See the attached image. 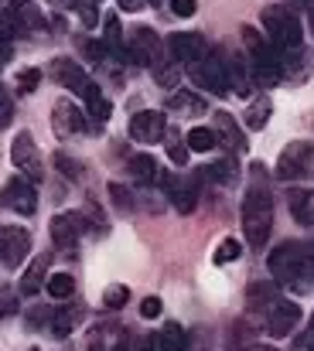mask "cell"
<instances>
[{"label":"cell","mask_w":314,"mask_h":351,"mask_svg":"<svg viewBox=\"0 0 314 351\" xmlns=\"http://www.w3.org/2000/svg\"><path fill=\"white\" fill-rule=\"evenodd\" d=\"M154 341H157V348L161 351H185L188 348V335H185V328L181 324H164L157 335H154Z\"/></svg>","instance_id":"ffe728a7"},{"label":"cell","mask_w":314,"mask_h":351,"mask_svg":"<svg viewBox=\"0 0 314 351\" xmlns=\"http://www.w3.org/2000/svg\"><path fill=\"white\" fill-rule=\"evenodd\" d=\"M79 321H82V307H58L48 328H52V335H55V338H69V335H72V328H76Z\"/></svg>","instance_id":"44dd1931"},{"label":"cell","mask_w":314,"mask_h":351,"mask_svg":"<svg viewBox=\"0 0 314 351\" xmlns=\"http://www.w3.org/2000/svg\"><path fill=\"white\" fill-rule=\"evenodd\" d=\"M126 130H130V136L137 143H157L168 133V119H164V113H157V110H140V113L130 117Z\"/></svg>","instance_id":"7c38bea8"},{"label":"cell","mask_w":314,"mask_h":351,"mask_svg":"<svg viewBox=\"0 0 314 351\" xmlns=\"http://www.w3.org/2000/svg\"><path fill=\"white\" fill-rule=\"evenodd\" d=\"M270 304H273V283H256V287L246 290V307H253V311H267Z\"/></svg>","instance_id":"83f0119b"},{"label":"cell","mask_w":314,"mask_h":351,"mask_svg":"<svg viewBox=\"0 0 314 351\" xmlns=\"http://www.w3.org/2000/svg\"><path fill=\"white\" fill-rule=\"evenodd\" d=\"M215 143H218V140H215V130H209V126H195V130H188V136H185V147L195 150V154H209Z\"/></svg>","instance_id":"484cf974"},{"label":"cell","mask_w":314,"mask_h":351,"mask_svg":"<svg viewBox=\"0 0 314 351\" xmlns=\"http://www.w3.org/2000/svg\"><path fill=\"white\" fill-rule=\"evenodd\" d=\"M192 75H195V82L202 86V89H209L215 96H222V93H229V75H225V62H222V55L209 48V55L192 69Z\"/></svg>","instance_id":"9c48e42d"},{"label":"cell","mask_w":314,"mask_h":351,"mask_svg":"<svg viewBox=\"0 0 314 351\" xmlns=\"http://www.w3.org/2000/svg\"><path fill=\"white\" fill-rule=\"evenodd\" d=\"M225 75H229V93H236L239 99H249L256 93V79H253L246 58H225Z\"/></svg>","instance_id":"2e32d148"},{"label":"cell","mask_w":314,"mask_h":351,"mask_svg":"<svg viewBox=\"0 0 314 351\" xmlns=\"http://www.w3.org/2000/svg\"><path fill=\"white\" fill-rule=\"evenodd\" d=\"M291 351H314L311 335H308V331H304V335H298V338H294V345H291Z\"/></svg>","instance_id":"b9f144b4"},{"label":"cell","mask_w":314,"mask_h":351,"mask_svg":"<svg viewBox=\"0 0 314 351\" xmlns=\"http://www.w3.org/2000/svg\"><path fill=\"white\" fill-rule=\"evenodd\" d=\"M314 171V147L311 143H287L277 167H273V178L277 181H298L304 174Z\"/></svg>","instance_id":"5b68a950"},{"label":"cell","mask_w":314,"mask_h":351,"mask_svg":"<svg viewBox=\"0 0 314 351\" xmlns=\"http://www.w3.org/2000/svg\"><path fill=\"white\" fill-rule=\"evenodd\" d=\"M239 256H243L239 239H222V242L215 245V263H236Z\"/></svg>","instance_id":"d6a6232c"},{"label":"cell","mask_w":314,"mask_h":351,"mask_svg":"<svg viewBox=\"0 0 314 351\" xmlns=\"http://www.w3.org/2000/svg\"><path fill=\"white\" fill-rule=\"evenodd\" d=\"M161 55H164V45H161L157 31L154 27H137L133 38H130V48H126V62L140 65V69H154V65H161Z\"/></svg>","instance_id":"8992f818"},{"label":"cell","mask_w":314,"mask_h":351,"mask_svg":"<svg viewBox=\"0 0 314 351\" xmlns=\"http://www.w3.org/2000/svg\"><path fill=\"white\" fill-rule=\"evenodd\" d=\"M27 351H38V348H27Z\"/></svg>","instance_id":"f907efd6"},{"label":"cell","mask_w":314,"mask_h":351,"mask_svg":"<svg viewBox=\"0 0 314 351\" xmlns=\"http://www.w3.org/2000/svg\"><path fill=\"white\" fill-rule=\"evenodd\" d=\"M55 167H58L69 181H82V174H86L82 160H76V157H69V154H55Z\"/></svg>","instance_id":"f546056e"},{"label":"cell","mask_w":314,"mask_h":351,"mask_svg":"<svg viewBox=\"0 0 314 351\" xmlns=\"http://www.w3.org/2000/svg\"><path fill=\"white\" fill-rule=\"evenodd\" d=\"M147 3H154V7H161V3H164V0H147Z\"/></svg>","instance_id":"681fc988"},{"label":"cell","mask_w":314,"mask_h":351,"mask_svg":"<svg viewBox=\"0 0 314 351\" xmlns=\"http://www.w3.org/2000/svg\"><path fill=\"white\" fill-rule=\"evenodd\" d=\"M171 51H175V58H178L181 65L195 69V65L209 55V41H205L202 34H175V38H171Z\"/></svg>","instance_id":"9a60e30c"},{"label":"cell","mask_w":314,"mask_h":351,"mask_svg":"<svg viewBox=\"0 0 314 351\" xmlns=\"http://www.w3.org/2000/svg\"><path fill=\"white\" fill-rule=\"evenodd\" d=\"M267 269L273 280L287 283V280H304L314 276V256L308 252V245L301 242H280L270 256H267Z\"/></svg>","instance_id":"7a4b0ae2"},{"label":"cell","mask_w":314,"mask_h":351,"mask_svg":"<svg viewBox=\"0 0 314 351\" xmlns=\"http://www.w3.org/2000/svg\"><path fill=\"white\" fill-rule=\"evenodd\" d=\"M243 229L253 249H263L273 229V195L267 188H249L243 202Z\"/></svg>","instance_id":"6da1fadb"},{"label":"cell","mask_w":314,"mask_h":351,"mask_svg":"<svg viewBox=\"0 0 314 351\" xmlns=\"http://www.w3.org/2000/svg\"><path fill=\"white\" fill-rule=\"evenodd\" d=\"M308 335H311V341H314V314H311V321H308Z\"/></svg>","instance_id":"7dc6e473"},{"label":"cell","mask_w":314,"mask_h":351,"mask_svg":"<svg viewBox=\"0 0 314 351\" xmlns=\"http://www.w3.org/2000/svg\"><path fill=\"white\" fill-rule=\"evenodd\" d=\"M10 160H14V167L17 171H24V174H31V181H41V154H38V143H34V136L27 133V130H21L17 136H14V143H10Z\"/></svg>","instance_id":"30bf717a"},{"label":"cell","mask_w":314,"mask_h":351,"mask_svg":"<svg viewBox=\"0 0 314 351\" xmlns=\"http://www.w3.org/2000/svg\"><path fill=\"white\" fill-rule=\"evenodd\" d=\"M0 202L3 208L17 212V215H34L38 212V191H34V181L27 178H10L0 191Z\"/></svg>","instance_id":"ba28073f"},{"label":"cell","mask_w":314,"mask_h":351,"mask_svg":"<svg viewBox=\"0 0 314 351\" xmlns=\"http://www.w3.org/2000/svg\"><path fill=\"white\" fill-rule=\"evenodd\" d=\"M45 290L52 293V300H69L76 293V280L69 273H55V276L45 280Z\"/></svg>","instance_id":"4316f807"},{"label":"cell","mask_w":314,"mask_h":351,"mask_svg":"<svg viewBox=\"0 0 314 351\" xmlns=\"http://www.w3.org/2000/svg\"><path fill=\"white\" fill-rule=\"evenodd\" d=\"M76 14L82 17V27H96L100 14H96V3L93 0H76Z\"/></svg>","instance_id":"d590c367"},{"label":"cell","mask_w":314,"mask_h":351,"mask_svg":"<svg viewBox=\"0 0 314 351\" xmlns=\"http://www.w3.org/2000/svg\"><path fill=\"white\" fill-rule=\"evenodd\" d=\"M55 7H76V0H52Z\"/></svg>","instance_id":"bcb514c9"},{"label":"cell","mask_w":314,"mask_h":351,"mask_svg":"<svg viewBox=\"0 0 314 351\" xmlns=\"http://www.w3.org/2000/svg\"><path fill=\"white\" fill-rule=\"evenodd\" d=\"M287 205H291V215L298 226L314 229V188H301V191H291L287 195Z\"/></svg>","instance_id":"d6986e66"},{"label":"cell","mask_w":314,"mask_h":351,"mask_svg":"<svg viewBox=\"0 0 314 351\" xmlns=\"http://www.w3.org/2000/svg\"><path fill=\"white\" fill-rule=\"evenodd\" d=\"M140 317H147V321L161 317V300H157V297H144V300H140Z\"/></svg>","instance_id":"ab89813d"},{"label":"cell","mask_w":314,"mask_h":351,"mask_svg":"<svg viewBox=\"0 0 314 351\" xmlns=\"http://www.w3.org/2000/svg\"><path fill=\"white\" fill-rule=\"evenodd\" d=\"M263 27H267V38L280 48V51H298L301 48V38H304V27H301V17L287 7H263L260 14Z\"/></svg>","instance_id":"3957f363"},{"label":"cell","mask_w":314,"mask_h":351,"mask_svg":"<svg viewBox=\"0 0 314 351\" xmlns=\"http://www.w3.org/2000/svg\"><path fill=\"white\" fill-rule=\"evenodd\" d=\"M86 106H89V117L96 119V123H106V119L113 117V103L106 99L103 93H96V96H89V99H86Z\"/></svg>","instance_id":"1f68e13d"},{"label":"cell","mask_w":314,"mask_h":351,"mask_svg":"<svg viewBox=\"0 0 314 351\" xmlns=\"http://www.w3.org/2000/svg\"><path fill=\"white\" fill-rule=\"evenodd\" d=\"M52 79L62 86V89H69V93H76V96H82V99H89V96H96L100 93V86L86 75V69L79 65V62H72V58H52Z\"/></svg>","instance_id":"277c9868"},{"label":"cell","mask_w":314,"mask_h":351,"mask_svg":"<svg viewBox=\"0 0 314 351\" xmlns=\"http://www.w3.org/2000/svg\"><path fill=\"white\" fill-rule=\"evenodd\" d=\"M10 119H14V99H10V93L0 86V130L10 126Z\"/></svg>","instance_id":"74e56055"},{"label":"cell","mask_w":314,"mask_h":351,"mask_svg":"<svg viewBox=\"0 0 314 351\" xmlns=\"http://www.w3.org/2000/svg\"><path fill=\"white\" fill-rule=\"evenodd\" d=\"M52 130H55V136H62V140L82 133V130H86L82 110H79L76 103H69V99H58V103L52 106Z\"/></svg>","instance_id":"5bb4252c"},{"label":"cell","mask_w":314,"mask_h":351,"mask_svg":"<svg viewBox=\"0 0 314 351\" xmlns=\"http://www.w3.org/2000/svg\"><path fill=\"white\" fill-rule=\"evenodd\" d=\"M126 300H130V290L126 287H120V283H113V287H106L103 293V304L109 311H120V307H126Z\"/></svg>","instance_id":"836d02e7"},{"label":"cell","mask_w":314,"mask_h":351,"mask_svg":"<svg viewBox=\"0 0 314 351\" xmlns=\"http://www.w3.org/2000/svg\"><path fill=\"white\" fill-rule=\"evenodd\" d=\"M130 174H133L140 184H150V181H157V160H154L150 154H133V157H130Z\"/></svg>","instance_id":"cb8c5ba5"},{"label":"cell","mask_w":314,"mask_h":351,"mask_svg":"<svg viewBox=\"0 0 314 351\" xmlns=\"http://www.w3.org/2000/svg\"><path fill=\"white\" fill-rule=\"evenodd\" d=\"M154 79H157V86L175 89V86H178V69H161V65H154Z\"/></svg>","instance_id":"f35d334b"},{"label":"cell","mask_w":314,"mask_h":351,"mask_svg":"<svg viewBox=\"0 0 314 351\" xmlns=\"http://www.w3.org/2000/svg\"><path fill=\"white\" fill-rule=\"evenodd\" d=\"M79 48H82V55H86L89 65H103L106 55H109V48H106L103 41H93V38H79Z\"/></svg>","instance_id":"4dcf8cb0"},{"label":"cell","mask_w":314,"mask_h":351,"mask_svg":"<svg viewBox=\"0 0 314 351\" xmlns=\"http://www.w3.org/2000/svg\"><path fill=\"white\" fill-rule=\"evenodd\" d=\"M298 321H301V307H298L294 300H273V304L267 307V331H270L273 338L291 335V331L298 328Z\"/></svg>","instance_id":"4fadbf2b"},{"label":"cell","mask_w":314,"mask_h":351,"mask_svg":"<svg viewBox=\"0 0 314 351\" xmlns=\"http://www.w3.org/2000/svg\"><path fill=\"white\" fill-rule=\"evenodd\" d=\"M308 14H311V31H314V0L308 3Z\"/></svg>","instance_id":"c3c4849f"},{"label":"cell","mask_w":314,"mask_h":351,"mask_svg":"<svg viewBox=\"0 0 314 351\" xmlns=\"http://www.w3.org/2000/svg\"><path fill=\"white\" fill-rule=\"evenodd\" d=\"M168 110H181V113H205V99L192 89H178L168 96Z\"/></svg>","instance_id":"7402d4cb"},{"label":"cell","mask_w":314,"mask_h":351,"mask_svg":"<svg viewBox=\"0 0 314 351\" xmlns=\"http://www.w3.org/2000/svg\"><path fill=\"white\" fill-rule=\"evenodd\" d=\"M168 157H171V164L185 167V164H188V147H185L178 136H171V143H168Z\"/></svg>","instance_id":"8d00e7d4"},{"label":"cell","mask_w":314,"mask_h":351,"mask_svg":"<svg viewBox=\"0 0 314 351\" xmlns=\"http://www.w3.org/2000/svg\"><path fill=\"white\" fill-rule=\"evenodd\" d=\"M7 314H14V297L10 293L0 297V317H7Z\"/></svg>","instance_id":"ee69618b"},{"label":"cell","mask_w":314,"mask_h":351,"mask_svg":"<svg viewBox=\"0 0 314 351\" xmlns=\"http://www.w3.org/2000/svg\"><path fill=\"white\" fill-rule=\"evenodd\" d=\"M116 3H120L126 14H137V10H144V3H147V0H116Z\"/></svg>","instance_id":"7bdbcfd3"},{"label":"cell","mask_w":314,"mask_h":351,"mask_svg":"<svg viewBox=\"0 0 314 351\" xmlns=\"http://www.w3.org/2000/svg\"><path fill=\"white\" fill-rule=\"evenodd\" d=\"M31 256V232L24 226H0V259L3 266L17 269Z\"/></svg>","instance_id":"52a82bcc"},{"label":"cell","mask_w":314,"mask_h":351,"mask_svg":"<svg viewBox=\"0 0 314 351\" xmlns=\"http://www.w3.org/2000/svg\"><path fill=\"white\" fill-rule=\"evenodd\" d=\"M48 266H52V256H48V252H38V256L27 263V269H24V276H21L17 290H21L24 297L38 293V290L45 287V280H48Z\"/></svg>","instance_id":"e0dca14e"},{"label":"cell","mask_w":314,"mask_h":351,"mask_svg":"<svg viewBox=\"0 0 314 351\" xmlns=\"http://www.w3.org/2000/svg\"><path fill=\"white\" fill-rule=\"evenodd\" d=\"M0 17H3V10H0Z\"/></svg>","instance_id":"816d5d0a"},{"label":"cell","mask_w":314,"mask_h":351,"mask_svg":"<svg viewBox=\"0 0 314 351\" xmlns=\"http://www.w3.org/2000/svg\"><path fill=\"white\" fill-rule=\"evenodd\" d=\"M171 10H175L178 17H192V14L199 10V0H171Z\"/></svg>","instance_id":"60d3db41"},{"label":"cell","mask_w":314,"mask_h":351,"mask_svg":"<svg viewBox=\"0 0 314 351\" xmlns=\"http://www.w3.org/2000/svg\"><path fill=\"white\" fill-rule=\"evenodd\" d=\"M199 178H205V181H222V184H232V181L239 178V171H236V160H232V157H225V160H218V164L199 167Z\"/></svg>","instance_id":"603a6c76"},{"label":"cell","mask_w":314,"mask_h":351,"mask_svg":"<svg viewBox=\"0 0 314 351\" xmlns=\"http://www.w3.org/2000/svg\"><path fill=\"white\" fill-rule=\"evenodd\" d=\"M7 58H10V45H0V69H3Z\"/></svg>","instance_id":"f6af8a7d"},{"label":"cell","mask_w":314,"mask_h":351,"mask_svg":"<svg viewBox=\"0 0 314 351\" xmlns=\"http://www.w3.org/2000/svg\"><path fill=\"white\" fill-rule=\"evenodd\" d=\"M106 195H109V205H113L120 215H130V212L137 208V202H133V191H130L126 184H120V181H113V184L106 188Z\"/></svg>","instance_id":"d4e9b609"},{"label":"cell","mask_w":314,"mask_h":351,"mask_svg":"<svg viewBox=\"0 0 314 351\" xmlns=\"http://www.w3.org/2000/svg\"><path fill=\"white\" fill-rule=\"evenodd\" d=\"M41 86V69H24L17 72V93H34Z\"/></svg>","instance_id":"e575fe53"},{"label":"cell","mask_w":314,"mask_h":351,"mask_svg":"<svg viewBox=\"0 0 314 351\" xmlns=\"http://www.w3.org/2000/svg\"><path fill=\"white\" fill-rule=\"evenodd\" d=\"M82 232H86L82 212H62V215L52 219V242H55L65 256H72V249H76V242H79Z\"/></svg>","instance_id":"8fae6325"},{"label":"cell","mask_w":314,"mask_h":351,"mask_svg":"<svg viewBox=\"0 0 314 351\" xmlns=\"http://www.w3.org/2000/svg\"><path fill=\"white\" fill-rule=\"evenodd\" d=\"M215 130H218V143H229V150H243L246 147V133H243V126L236 123L232 113H225V110H218L215 113Z\"/></svg>","instance_id":"ac0fdd59"},{"label":"cell","mask_w":314,"mask_h":351,"mask_svg":"<svg viewBox=\"0 0 314 351\" xmlns=\"http://www.w3.org/2000/svg\"><path fill=\"white\" fill-rule=\"evenodd\" d=\"M270 119V103L267 99H256L249 110H246V130H263Z\"/></svg>","instance_id":"f1b7e54d"}]
</instances>
